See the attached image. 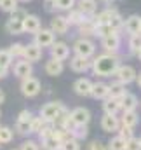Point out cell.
Listing matches in <instances>:
<instances>
[{"label":"cell","mask_w":141,"mask_h":150,"mask_svg":"<svg viewBox=\"0 0 141 150\" xmlns=\"http://www.w3.org/2000/svg\"><path fill=\"white\" fill-rule=\"evenodd\" d=\"M92 80L87 79V77H80L73 82V93L77 96H82V98H87L91 96V91H92Z\"/></svg>","instance_id":"obj_13"},{"label":"cell","mask_w":141,"mask_h":150,"mask_svg":"<svg viewBox=\"0 0 141 150\" xmlns=\"http://www.w3.org/2000/svg\"><path fill=\"white\" fill-rule=\"evenodd\" d=\"M44 72H45V75H49V77H59V75L65 72V61L49 58L44 63Z\"/></svg>","instance_id":"obj_16"},{"label":"cell","mask_w":141,"mask_h":150,"mask_svg":"<svg viewBox=\"0 0 141 150\" xmlns=\"http://www.w3.org/2000/svg\"><path fill=\"white\" fill-rule=\"evenodd\" d=\"M91 98L94 100H106L108 98V84L99 80V82H94L92 84V91H91Z\"/></svg>","instance_id":"obj_23"},{"label":"cell","mask_w":141,"mask_h":150,"mask_svg":"<svg viewBox=\"0 0 141 150\" xmlns=\"http://www.w3.org/2000/svg\"><path fill=\"white\" fill-rule=\"evenodd\" d=\"M18 7H19V2L18 0H0V11L2 12L12 14Z\"/></svg>","instance_id":"obj_38"},{"label":"cell","mask_w":141,"mask_h":150,"mask_svg":"<svg viewBox=\"0 0 141 150\" xmlns=\"http://www.w3.org/2000/svg\"><path fill=\"white\" fill-rule=\"evenodd\" d=\"M19 4H28V2H32V0H18Z\"/></svg>","instance_id":"obj_50"},{"label":"cell","mask_w":141,"mask_h":150,"mask_svg":"<svg viewBox=\"0 0 141 150\" xmlns=\"http://www.w3.org/2000/svg\"><path fill=\"white\" fill-rule=\"evenodd\" d=\"M99 126L105 133H117L120 127V117L118 115H111V113H103V117L99 119Z\"/></svg>","instance_id":"obj_12"},{"label":"cell","mask_w":141,"mask_h":150,"mask_svg":"<svg viewBox=\"0 0 141 150\" xmlns=\"http://www.w3.org/2000/svg\"><path fill=\"white\" fill-rule=\"evenodd\" d=\"M42 28V21L37 14H26L23 19V33H37Z\"/></svg>","instance_id":"obj_18"},{"label":"cell","mask_w":141,"mask_h":150,"mask_svg":"<svg viewBox=\"0 0 141 150\" xmlns=\"http://www.w3.org/2000/svg\"><path fill=\"white\" fill-rule=\"evenodd\" d=\"M91 119V112L85 107H75L70 112V120L73 126H89Z\"/></svg>","instance_id":"obj_10"},{"label":"cell","mask_w":141,"mask_h":150,"mask_svg":"<svg viewBox=\"0 0 141 150\" xmlns=\"http://www.w3.org/2000/svg\"><path fill=\"white\" fill-rule=\"evenodd\" d=\"M71 51H73V54H77V56H82V58L91 59V58L96 56V42H94L92 38L78 37L73 42Z\"/></svg>","instance_id":"obj_2"},{"label":"cell","mask_w":141,"mask_h":150,"mask_svg":"<svg viewBox=\"0 0 141 150\" xmlns=\"http://www.w3.org/2000/svg\"><path fill=\"white\" fill-rule=\"evenodd\" d=\"M87 150H108V147H106V143H103L101 140H94V142H91L87 145Z\"/></svg>","instance_id":"obj_44"},{"label":"cell","mask_w":141,"mask_h":150,"mask_svg":"<svg viewBox=\"0 0 141 150\" xmlns=\"http://www.w3.org/2000/svg\"><path fill=\"white\" fill-rule=\"evenodd\" d=\"M134 82H136V86L141 89V72H138V75H136V80H134Z\"/></svg>","instance_id":"obj_46"},{"label":"cell","mask_w":141,"mask_h":150,"mask_svg":"<svg viewBox=\"0 0 141 150\" xmlns=\"http://www.w3.org/2000/svg\"><path fill=\"white\" fill-rule=\"evenodd\" d=\"M99 2H101L103 5H106V7H111V4H113L115 0H99Z\"/></svg>","instance_id":"obj_47"},{"label":"cell","mask_w":141,"mask_h":150,"mask_svg":"<svg viewBox=\"0 0 141 150\" xmlns=\"http://www.w3.org/2000/svg\"><path fill=\"white\" fill-rule=\"evenodd\" d=\"M59 150H82V145L75 138H66L65 142H61V149Z\"/></svg>","instance_id":"obj_40"},{"label":"cell","mask_w":141,"mask_h":150,"mask_svg":"<svg viewBox=\"0 0 141 150\" xmlns=\"http://www.w3.org/2000/svg\"><path fill=\"white\" fill-rule=\"evenodd\" d=\"M140 33H141V21H140Z\"/></svg>","instance_id":"obj_51"},{"label":"cell","mask_w":141,"mask_h":150,"mask_svg":"<svg viewBox=\"0 0 141 150\" xmlns=\"http://www.w3.org/2000/svg\"><path fill=\"white\" fill-rule=\"evenodd\" d=\"M127 47H129V52L136 56V52L141 49V33H134V35H129L127 40Z\"/></svg>","instance_id":"obj_34"},{"label":"cell","mask_w":141,"mask_h":150,"mask_svg":"<svg viewBox=\"0 0 141 150\" xmlns=\"http://www.w3.org/2000/svg\"><path fill=\"white\" fill-rule=\"evenodd\" d=\"M32 119H33V112L25 108L18 113V119H16V124H14V131L21 136H26L30 134V124H32Z\"/></svg>","instance_id":"obj_5"},{"label":"cell","mask_w":141,"mask_h":150,"mask_svg":"<svg viewBox=\"0 0 141 150\" xmlns=\"http://www.w3.org/2000/svg\"><path fill=\"white\" fill-rule=\"evenodd\" d=\"M140 142H141V138H140Z\"/></svg>","instance_id":"obj_56"},{"label":"cell","mask_w":141,"mask_h":150,"mask_svg":"<svg viewBox=\"0 0 141 150\" xmlns=\"http://www.w3.org/2000/svg\"><path fill=\"white\" fill-rule=\"evenodd\" d=\"M56 42V33L51 28H40L37 33H33V44H37L42 49H49L52 44Z\"/></svg>","instance_id":"obj_7"},{"label":"cell","mask_w":141,"mask_h":150,"mask_svg":"<svg viewBox=\"0 0 141 150\" xmlns=\"http://www.w3.org/2000/svg\"><path fill=\"white\" fill-rule=\"evenodd\" d=\"M70 134H71V138L82 142V140H85L89 136V127L87 126H73L70 129Z\"/></svg>","instance_id":"obj_31"},{"label":"cell","mask_w":141,"mask_h":150,"mask_svg":"<svg viewBox=\"0 0 141 150\" xmlns=\"http://www.w3.org/2000/svg\"><path fill=\"white\" fill-rule=\"evenodd\" d=\"M18 149L19 150H40V143L35 142V140H25Z\"/></svg>","instance_id":"obj_42"},{"label":"cell","mask_w":141,"mask_h":150,"mask_svg":"<svg viewBox=\"0 0 141 150\" xmlns=\"http://www.w3.org/2000/svg\"><path fill=\"white\" fill-rule=\"evenodd\" d=\"M120 65V58L118 54H111V52H101L94 58H91V72L96 77H113L115 70Z\"/></svg>","instance_id":"obj_1"},{"label":"cell","mask_w":141,"mask_h":150,"mask_svg":"<svg viewBox=\"0 0 141 150\" xmlns=\"http://www.w3.org/2000/svg\"><path fill=\"white\" fill-rule=\"evenodd\" d=\"M0 147H2V145H0Z\"/></svg>","instance_id":"obj_57"},{"label":"cell","mask_w":141,"mask_h":150,"mask_svg":"<svg viewBox=\"0 0 141 150\" xmlns=\"http://www.w3.org/2000/svg\"><path fill=\"white\" fill-rule=\"evenodd\" d=\"M65 18H66V21L70 23V26H75V28H77V26H78V25H80L85 18H87V16H84V14H82L77 7H73L71 11H68V12H66V16H65Z\"/></svg>","instance_id":"obj_28"},{"label":"cell","mask_w":141,"mask_h":150,"mask_svg":"<svg viewBox=\"0 0 141 150\" xmlns=\"http://www.w3.org/2000/svg\"><path fill=\"white\" fill-rule=\"evenodd\" d=\"M12 63H14V58L9 54V51H7V49H0V67L11 70Z\"/></svg>","instance_id":"obj_39"},{"label":"cell","mask_w":141,"mask_h":150,"mask_svg":"<svg viewBox=\"0 0 141 150\" xmlns=\"http://www.w3.org/2000/svg\"><path fill=\"white\" fill-rule=\"evenodd\" d=\"M19 91L25 98H37L40 93H42V82L30 75V77H25L21 79V84H19Z\"/></svg>","instance_id":"obj_3"},{"label":"cell","mask_w":141,"mask_h":150,"mask_svg":"<svg viewBox=\"0 0 141 150\" xmlns=\"http://www.w3.org/2000/svg\"><path fill=\"white\" fill-rule=\"evenodd\" d=\"M26 14H28V12H26L25 9H21V7H18V9H16V11H14V12H12V14H11L9 18H14V19H21V21H23Z\"/></svg>","instance_id":"obj_45"},{"label":"cell","mask_w":141,"mask_h":150,"mask_svg":"<svg viewBox=\"0 0 141 150\" xmlns=\"http://www.w3.org/2000/svg\"><path fill=\"white\" fill-rule=\"evenodd\" d=\"M140 21H141V18L138 16V14H131V16L124 18L122 32H125L127 35H134V33H140Z\"/></svg>","instance_id":"obj_19"},{"label":"cell","mask_w":141,"mask_h":150,"mask_svg":"<svg viewBox=\"0 0 141 150\" xmlns=\"http://www.w3.org/2000/svg\"><path fill=\"white\" fill-rule=\"evenodd\" d=\"M101 40V47L105 52H111V54H117L120 51V45H122V35L120 32H115L111 35H106V37L99 38Z\"/></svg>","instance_id":"obj_8"},{"label":"cell","mask_w":141,"mask_h":150,"mask_svg":"<svg viewBox=\"0 0 141 150\" xmlns=\"http://www.w3.org/2000/svg\"><path fill=\"white\" fill-rule=\"evenodd\" d=\"M5 101V93H4V89H0V105Z\"/></svg>","instance_id":"obj_48"},{"label":"cell","mask_w":141,"mask_h":150,"mask_svg":"<svg viewBox=\"0 0 141 150\" xmlns=\"http://www.w3.org/2000/svg\"><path fill=\"white\" fill-rule=\"evenodd\" d=\"M94 30H96V23L92 18H85L78 26H77V32L80 37H85V38H91L94 37Z\"/></svg>","instance_id":"obj_22"},{"label":"cell","mask_w":141,"mask_h":150,"mask_svg":"<svg viewBox=\"0 0 141 150\" xmlns=\"http://www.w3.org/2000/svg\"><path fill=\"white\" fill-rule=\"evenodd\" d=\"M7 51H9V54H11L14 59H21L23 54H25V44H23V42H14V44H11V45L7 47Z\"/></svg>","instance_id":"obj_33"},{"label":"cell","mask_w":141,"mask_h":150,"mask_svg":"<svg viewBox=\"0 0 141 150\" xmlns=\"http://www.w3.org/2000/svg\"><path fill=\"white\" fill-rule=\"evenodd\" d=\"M75 7L87 18H92L98 12V0H77Z\"/></svg>","instance_id":"obj_20"},{"label":"cell","mask_w":141,"mask_h":150,"mask_svg":"<svg viewBox=\"0 0 141 150\" xmlns=\"http://www.w3.org/2000/svg\"><path fill=\"white\" fill-rule=\"evenodd\" d=\"M136 75H138V72H136V68L133 65H122L120 63L118 68L113 74V79L122 82V84H125V86H129V84H133L136 80Z\"/></svg>","instance_id":"obj_6"},{"label":"cell","mask_w":141,"mask_h":150,"mask_svg":"<svg viewBox=\"0 0 141 150\" xmlns=\"http://www.w3.org/2000/svg\"><path fill=\"white\" fill-rule=\"evenodd\" d=\"M68 59H70V70L75 74H85L87 70H91V59H87V58L73 54Z\"/></svg>","instance_id":"obj_15"},{"label":"cell","mask_w":141,"mask_h":150,"mask_svg":"<svg viewBox=\"0 0 141 150\" xmlns=\"http://www.w3.org/2000/svg\"><path fill=\"white\" fill-rule=\"evenodd\" d=\"M140 107H141V101H140Z\"/></svg>","instance_id":"obj_55"},{"label":"cell","mask_w":141,"mask_h":150,"mask_svg":"<svg viewBox=\"0 0 141 150\" xmlns=\"http://www.w3.org/2000/svg\"><path fill=\"white\" fill-rule=\"evenodd\" d=\"M77 0H52V7L54 11H61V12H68L75 7Z\"/></svg>","instance_id":"obj_30"},{"label":"cell","mask_w":141,"mask_h":150,"mask_svg":"<svg viewBox=\"0 0 141 150\" xmlns=\"http://www.w3.org/2000/svg\"><path fill=\"white\" fill-rule=\"evenodd\" d=\"M63 110H66V107H65L61 101L54 100V101H47V103H44V105L40 107V110H38V115H40L42 119H45L47 122H52V120L63 112Z\"/></svg>","instance_id":"obj_4"},{"label":"cell","mask_w":141,"mask_h":150,"mask_svg":"<svg viewBox=\"0 0 141 150\" xmlns=\"http://www.w3.org/2000/svg\"><path fill=\"white\" fill-rule=\"evenodd\" d=\"M136 58H138V59H140V61H141V49H140V51H138V52H136Z\"/></svg>","instance_id":"obj_49"},{"label":"cell","mask_w":141,"mask_h":150,"mask_svg":"<svg viewBox=\"0 0 141 150\" xmlns=\"http://www.w3.org/2000/svg\"><path fill=\"white\" fill-rule=\"evenodd\" d=\"M45 2H52V0H45Z\"/></svg>","instance_id":"obj_53"},{"label":"cell","mask_w":141,"mask_h":150,"mask_svg":"<svg viewBox=\"0 0 141 150\" xmlns=\"http://www.w3.org/2000/svg\"><path fill=\"white\" fill-rule=\"evenodd\" d=\"M56 35H66L70 30V23L66 21V18L63 14H54L51 19V26H49Z\"/></svg>","instance_id":"obj_14"},{"label":"cell","mask_w":141,"mask_h":150,"mask_svg":"<svg viewBox=\"0 0 141 150\" xmlns=\"http://www.w3.org/2000/svg\"><path fill=\"white\" fill-rule=\"evenodd\" d=\"M125 150H141V142H140V138L133 136L131 140H127V142H125Z\"/></svg>","instance_id":"obj_43"},{"label":"cell","mask_w":141,"mask_h":150,"mask_svg":"<svg viewBox=\"0 0 141 150\" xmlns=\"http://www.w3.org/2000/svg\"><path fill=\"white\" fill-rule=\"evenodd\" d=\"M125 93H127L125 84H122V82H118V80H111V82L108 84V96H110V98L120 100Z\"/></svg>","instance_id":"obj_25"},{"label":"cell","mask_w":141,"mask_h":150,"mask_svg":"<svg viewBox=\"0 0 141 150\" xmlns=\"http://www.w3.org/2000/svg\"><path fill=\"white\" fill-rule=\"evenodd\" d=\"M115 134H118L120 138H124V140L127 142V140H131V138L134 136V129H133V127H127V126H120Z\"/></svg>","instance_id":"obj_41"},{"label":"cell","mask_w":141,"mask_h":150,"mask_svg":"<svg viewBox=\"0 0 141 150\" xmlns=\"http://www.w3.org/2000/svg\"><path fill=\"white\" fill-rule=\"evenodd\" d=\"M120 105H122V112H133L140 107V100L134 93H125L122 98H120Z\"/></svg>","instance_id":"obj_21"},{"label":"cell","mask_w":141,"mask_h":150,"mask_svg":"<svg viewBox=\"0 0 141 150\" xmlns=\"http://www.w3.org/2000/svg\"><path fill=\"white\" fill-rule=\"evenodd\" d=\"M11 150H19V149H11Z\"/></svg>","instance_id":"obj_52"},{"label":"cell","mask_w":141,"mask_h":150,"mask_svg":"<svg viewBox=\"0 0 141 150\" xmlns=\"http://www.w3.org/2000/svg\"><path fill=\"white\" fill-rule=\"evenodd\" d=\"M118 112H122V105L120 100L117 98H106L103 100V113H111V115H118Z\"/></svg>","instance_id":"obj_24"},{"label":"cell","mask_w":141,"mask_h":150,"mask_svg":"<svg viewBox=\"0 0 141 150\" xmlns=\"http://www.w3.org/2000/svg\"><path fill=\"white\" fill-rule=\"evenodd\" d=\"M138 124H140V115H138L136 110H133V112H122V115H120V126H127V127L136 129Z\"/></svg>","instance_id":"obj_26"},{"label":"cell","mask_w":141,"mask_h":150,"mask_svg":"<svg viewBox=\"0 0 141 150\" xmlns=\"http://www.w3.org/2000/svg\"><path fill=\"white\" fill-rule=\"evenodd\" d=\"M14 140V129L9 126H0V145H7Z\"/></svg>","instance_id":"obj_35"},{"label":"cell","mask_w":141,"mask_h":150,"mask_svg":"<svg viewBox=\"0 0 141 150\" xmlns=\"http://www.w3.org/2000/svg\"><path fill=\"white\" fill-rule=\"evenodd\" d=\"M61 149V142L56 138V136H51V138H45L40 142V150H59Z\"/></svg>","instance_id":"obj_32"},{"label":"cell","mask_w":141,"mask_h":150,"mask_svg":"<svg viewBox=\"0 0 141 150\" xmlns=\"http://www.w3.org/2000/svg\"><path fill=\"white\" fill-rule=\"evenodd\" d=\"M0 117H2V112H0Z\"/></svg>","instance_id":"obj_54"},{"label":"cell","mask_w":141,"mask_h":150,"mask_svg":"<svg viewBox=\"0 0 141 150\" xmlns=\"http://www.w3.org/2000/svg\"><path fill=\"white\" fill-rule=\"evenodd\" d=\"M49 122L45 120V119H42L40 115H33V119H32V124H30V134H38L45 126H47Z\"/></svg>","instance_id":"obj_29"},{"label":"cell","mask_w":141,"mask_h":150,"mask_svg":"<svg viewBox=\"0 0 141 150\" xmlns=\"http://www.w3.org/2000/svg\"><path fill=\"white\" fill-rule=\"evenodd\" d=\"M5 32L11 33V35H23V21L9 18L5 21Z\"/></svg>","instance_id":"obj_27"},{"label":"cell","mask_w":141,"mask_h":150,"mask_svg":"<svg viewBox=\"0 0 141 150\" xmlns=\"http://www.w3.org/2000/svg\"><path fill=\"white\" fill-rule=\"evenodd\" d=\"M70 52H71V47L66 42H63V40H56V42L49 47L51 58L59 59V61H66V59L70 58Z\"/></svg>","instance_id":"obj_9"},{"label":"cell","mask_w":141,"mask_h":150,"mask_svg":"<svg viewBox=\"0 0 141 150\" xmlns=\"http://www.w3.org/2000/svg\"><path fill=\"white\" fill-rule=\"evenodd\" d=\"M106 147H108V150H125V140L120 138L118 134H115V136L110 138V142L106 143Z\"/></svg>","instance_id":"obj_37"},{"label":"cell","mask_w":141,"mask_h":150,"mask_svg":"<svg viewBox=\"0 0 141 150\" xmlns=\"http://www.w3.org/2000/svg\"><path fill=\"white\" fill-rule=\"evenodd\" d=\"M115 32H118V30H115L111 25H96L94 37L103 38V37H106V35H111V33H115ZM120 33H122V32H120Z\"/></svg>","instance_id":"obj_36"},{"label":"cell","mask_w":141,"mask_h":150,"mask_svg":"<svg viewBox=\"0 0 141 150\" xmlns=\"http://www.w3.org/2000/svg\"><path fill=\"white\" fill-rule=\"evenodd\" d=\"M42 56H44V49H42V47H38V45L33 44V42L25 44V54H23V59H26V61H30V63H37V61L42 59Z\"/></svg>","instance_id":"obj_17"},{"label":"cell","mask_w":141,"mask_h":150,"mask_svg":"<svg viewBox=\"0 0 141 150\" xmlns=\"http://www.w3.org/2000/svg\"><path fill=\"white\" fill-rule=\"evenodd\" d=\"M11 70H12L14 77H18V79H25V77L33 75V63H30V61H26V59L21 58V59H18V61L12 63Z\"/></svg>","instance_id":"obj_11"}]
</instances>
